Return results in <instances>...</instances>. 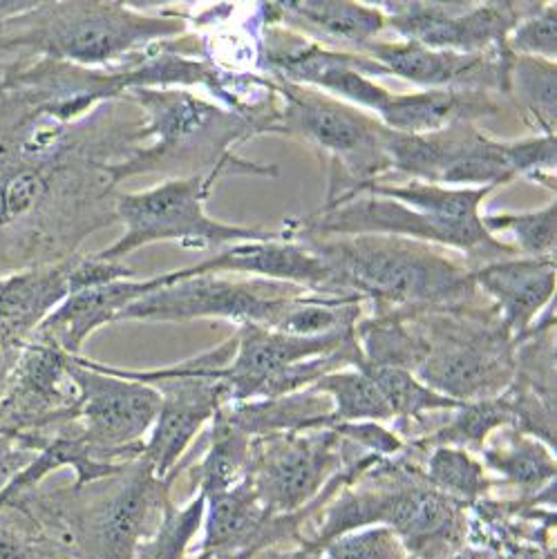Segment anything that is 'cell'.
<instances>
[{
  "label": "cell",
  "mask_w": 557,
  "mask_h": 559,
  "mask_svg": "<svg viewBox=\"0 0 557 559\" xmlns=\"http://www.w3.org/2000/svg\"><path fill=\"white\" fill-rule=\"evenodd\" d=\"M484 228L495 233H510L515 238V251L522 258H555L557 247V202L529 213H490L482 215Z\"/></svg>",
  "instance_id": "obj_36"
},
{
  "label": "cell",
  "mask_w": 557,
  "mask_h": 559,
  "mask_svg": "<svg viewBox=\"0 0 557 559\" xmlns=\"http://www.w3.org/2000/svg\"><path fill=\"white\" fill-rule=\"evenodd\" d=\"M375 59L388 76H399L426 90H477L508 99L515 55L506 48L482 55L428 50L410 40H371L360 52Z\"/></svg>",
  "instance_id": "obj_19"
},
{
  "label": "cell",
  "mask_w": 557,
  "mask_h": 559,
  "mask_svg": "<svg viewBox=\"0 0 557 559\" xmlns=\"http://www.w3.org/2000/svg\"><path fill=\"white\" fill-rule=\"evenodd\" d=\"M388 27L428 50L482 55L506 48L513 27L537 3H377Z\"/></svg>",
  "instance_id": "obj_18"
},
{
  "label": "cell",
  "mask_w": 557,
  "mask_h": 559,
  "mask_svg": "<svg viewBox=\"0 0 557 559\" xmlns=\"http://www.w3.org/2000/svg\"><path fill=\"white\" fill-rule=\"evenodd\" d=\"M170 486L139 456L99 481L0 495L19 503L74 559H134L162 522Z\"/></svg>",
  "instance_id": "obj_3"
},
{
  "label": "cell",
  "mask_w": 557,
  "mask_h": 559,
  "mask_svg": "<svg viewBox=\"0 0 557 559\" xmlns=\"http://www.w3.org/2000/svg\"><path fill=\"white\" fill-rule=\"evenodd\" d=\"M0 559H74L12 499L0 495Z\"/></svg>",
  "instance_id": "obj_38"
},
{
  "label": "cell",
  "mask_w": 557,
  "mask_h": 559,
  "mask_svg": "<svg viewBox=\"0 0 557 559\" xmlns=\"http://www.w3.org/2000/svg\"><path fill=\"white\" fill-rule=\"evenodd\" d=\"M354 334L363 354V365L416 371L428 354L422 336L407 328L401 309L375 307V313L356 322Z\"/></svg>",
  "instance_id": "obj_30"
},
{
  "label": "cell",
  "mask_w": 557,
  "mask_h": 559,
  "mask_svg": "<svg viewBox=\"0 0 557 559\" xmlns=\"http://www.w3.org/2000/svg\"><path fill=\"white\" fill-rule=\"evenodd\" d=\"M345 445L332 428L256 437L249 479L258 499L277 518L318 501L324 486L341 473Z\"/></svg>",
  "instance_id": "obj_16"
},
{
  "label": "cell",
  "mask_w": 557,
  "mask_h": 559,
  "mask_svg": "<svg viewBox=\"0 0 557 559\" xmlns=\"http://www.w3.org/2000/svg\"><path fill=\"white\" fill-rule=\"evenodd\" d=\"M189 29L181 14H144L126 3H32L0 23V63L50 59L87 70L128 66Z\"/></svg>",
  "instance_id": "obj_4"
},
{
  "label": "cell",
  "mask_w": 557,
  "mask_h": 559,
  "mask_svg": "<svg viewBox=\"0 0 557 559\" xmlns=\"http://www.w3.org/2000/svg\"><path fill=\"white\" fill-rule=\"evenodd\" d=\"M322 559H405L401 539L386 526H367L320 546Z\"/></svg>",
  "instance_id": "obj_40"
},
{
  "label": "cell",
  "mask_w": 557,
  "mask_h": 559,
  "mask_svg": "<svg viewBox=\"0 0 557 559\" xmlns=\"http://www.w3.org/2000/svg\"><path fill=\"white\" fill-rule=\"evenodd\" d=\"M305 289L287 292L285 283L271 280H228L220 275L175 277L164 273V287L126 307L117 322H181L195 318H222L240 324H262L275 330L294 298Z\"/></svg>",
  "instance_id": "obj_13"
},
{
  "label": "cell",
  "mask_w": 557,
  "mask_h": 559,
  "mask_svg": "<svg viewBox=\"0 0 557 559\" xmlns=\"http://www.w3.org/2000/svg\"><path fill=\"white\" fill-rule=\"evenodd\" d=\"M309 390L330 396L332 412L328 416V426L336 428L343 424H388L392 421V409L379 392L377 383L371 381L363 369L345 367L332 374L322 377Z\"/></svg>",
  "instance_id": "obj_31"
},
{
  "label": "cell",
  "mask_w": 557,
  "mask_h": 559,
  "mask_svg": "<svg viewBox=\"0 0 557 559\" xmlns=\"http://www.w3.org/2000/svg\"><path fill=\"white\" fill-rule=\"evenodd\" d=\"M256 552H222V555H198V559H251Z\"/></svg>",
  "instance_id": "obj_43"
},
{
  "label": "cell",
  "mask_w": 557,
  "mask_h": 559,
  "mask_svg": "<svg viewBox=\"0 0 557 559\" xmlns=\"http://www.w3.org/2000/svg\"><path fill=\"white\" fill-rule=\"evenodd\" d=\"M281 230L305 233V236H390L416 240L459 251L466 258L471 271L520 255L513 245L497 240L490 233L463 230L435 215L412 211L401 202L369 193L322 204L320 211L307 217L287 219Z\"/></svg>",
  "instance_id": "obj_11"
},
{
  "label": "cell",
  "mask_w": 557,
  "mask_h": 559,
  "mask_svg": "<svg viewBox=\"0 0 557 559\" xmlns=\"http://www.w3.org/2000/svg\"><path fill=\"white\" fill-rule=\"evenodd\" d=\"M508 50L515 57H533L555 63L557 59V8L555 3H537L506 38Z\"/></svg>",
  "instance_id": "obj_39"
},
{
  "label": "cell",
  "mask_w": 557,
  "mask_h": 559,
  "mask_svg": "<svg viewBox=\"0 0 557 559\" xmlns=\"http://www.w3.org/2000/svg\"><path fill=\"white\" fill-rule=\"evenodd\" d=\"M134 275L123 262H106L95 253L0 275V396L38 324L70 294Z\"/></svg>",
  "instance_id": "obj_14"
},
{
  "label": "cell",
  "mask_w": 557,
  "mask_h": 559,
  "mask_svg": "<svg viewBox=\"0 0 557 559\" xmlns=\"http://www.w3.org/2000/svg\"><path fill=\"white\" fill-rule=\"evenodd\" d=\"M217 181L215 177H179L166 179L149 191L117 193L115 213L126 230L115 245L97 251L95 258L121 262L132 251L155 242H177L183 249L204 251L281 236V230L224 224L209 217L204 202Z\"/></svg>",
  "instance_id": "obj_8"
},
{
  "label": "cell",
  "mask_w": 557,
  "mask_h": 559,
  "mask_svg": "<svg viewBox=\"0 0 557 559\" xmlns=\"http://www.w3.org/2000/svg\"><path fill=\"white\" fill-rule=\"evenodd\" d=\"M204 510L206 499L200 492H195V497L181 508L170 499L166 503L159 526L139 546L134 559H183L191 542L202 531Z\"/></svg>",
  "instance_id": "obj_37"
},
{
  "label": "cell",
  "mask_w": 557,
  "mask_h": 559,
  "mask_svg": "<svg viewBox=\"0 0 557 559\" xmlns=\"http://www.w3.org/2000/svg\"><path fill=\"white\" fill-rule=\"evenodd\" d=\"M365 374L377 383L386 403L392 409V416L407 421L416 418L422 421L424 414L430 412H448L459 407L461 403L430 390L426 383L416 379L414 371L403 367H377V365H360Z\"/></svg>",
  "instance_id": "obj_33"
},
{
  "label": "cell",
  "mask_w": 557,
  "mask_h": 559,
  "mask_svg": "<svg viewBox=\"0 0 557 559\" xmlns=\"http://www.w3.org/2000/svg\"><path fill=\"white\" fill-rule=\"evenodd\" d=\"M236 347L238 341L234 334L215 349L164 369L134 371L115 367L117 374L142 381L159 394L157 421L142 454L159 479H177V465L202 435L204 426L213 421L222 407L234 403L230 388L224 381V369L234 360Z\"/></svg>",
  "instance_id": "obj_9"
},
{
  "label": "cell",
  "mask_w": 557,
  "mask_h": 559,
  "mask_svg": "<svg viewBox=\"0 0 557 559\" xmlns=\"http://www.w3.org/2000/svg\"><path fill=\"white\" fill-rule=\"evenodd\" d=\"M499 95L477 90H422L414 95H390L379 121L405 134H428L452 123L499 117Z\"/></svg>",
  "instance_id": "obj_26"
},
{
  "label": "cell",
  "mask_w": 557,
  "mask_h": 559,
  "mask_svg": "<svg viewBox=\"0 0 557 559\" xmlns=\"http://www.w3.org/2000/svg\"><path fill=\"white\" fill-rule=\"evenodd\" d=\"M68 358L55 343L32 336L0 396V432L21 437L38 452L45 437L76 421L79 392Z\"/></svg>",
  "instance_id": "obj_17"
},
{
  "label": "cell",
  "mask_w": 557,
  "mask_h": 559,
  "mask_svg": "<svg viewBox=\"0 0 557 559\" xmlns=\"http://www.w3.org/2000/svg\"><path fill=\"white\" fill-rule=\"evenodd\" d=\"M386 153L392 173L448 189H486L513 181L508 142L486 136L475 123L461 121L428 134L386 130Z\"/></svg>",
  "instance_id": "obj_15"
},
{
  "label": "cell",
  "mask_w": 557,
  "mask_h": 559,
  "mask_svg": "<svg viewBox=\"0 0 557 559\" xmlns=\"http://www.w3.org/2000/svg\"><path fill=\"white\" fill-rule=\"evenodd\" d=\"M486 468L508 484L524 490H542L555 484V456L548 445L513 426L499 428V437H488L479 450Z\"/></svg>",
  "instance_id": "obj_29"
},
{
  "label": "cell",
  "mask_w": 557,
  "mask_h": 559,
  "mask_svg": "<svg viewBox=\"0 0 557 559\" xmlns=\"http://www.w3.org/2000/svg\"><path fill=\"white\" fill-rule=\"evenodd\" d=\"M236 354L224 369V381L230 388L234 403L260 401L266 388L283 371L300 360L334 354L356 341L354 328L328 336L303 338L287 336L262 328V324H240L236 332Z\"/></svg>",
  "instance_id": "obj_20"
},
{
  "label": "cell",
  "mask_w": 557,
  "mask_h": 559,
  "mask_svg": "<svg viewBox=\"0 0 557 559\" xmlns=\"http://www.w3.org/2000/svg\"><path fill=\"white\" fill-rule=\"evenodd\" d=\"M477 292L482 289L497 309L510 336L522 341L537 318L555 302V258H508L471 271Z\"/></svg>",
  "instance_id": "obj_22"
},
{
  "label": "cell",
  "mask_w": 557,
  "mask_h": 559,
  "mask_svg": "<svg viewBox=\"0 0 557 559\" xmlns=\"http://www.w3.org/2000/svg\"><path fill=\"white\" fill-rule=\"evenodd\" d=\"M159 287H164V275L149 280H115V283L79 289L38 324L34 336L55 343L70 356H79L83 343L99 328L117 322L126 307Z\"/></svg>",
  "instance_id": "obj_24"
},
{
  "label": "cell",
  "mask_w": 557,
  "mask_h": 559,
  "mask_svg": "<svg viewBox=\"0 0 557 559\" xmlns=\"http://www.w3.org/2000/svg\"><path fill=\"white\" fill-rule=\"evenodd\" d=\"M452 412L454 414L448 418V424L432 437H426L424 443L482 450V445L488 441V437H493V432L506 426H513V416H510V409L501 394L493 399L461 403Z\"/></svg>",
  "instance_id": "obj_34"
},
{
  "label": "cell",
  "mask_w": 557,
  "mask_h": 559,
  "mask_svg": "<svg viewBox=\"0 0 557 559\" xmlns=\"http://www.w3.org/2000/svg\"><path fill=\"white\" fill-rule=\"evenodd\" d=\"M204 499V537L198 555L256 552L296 528L294 515H271L249 477Z\"/></svg>",
  "instance_id": "obj_23"
},
{
  "label": "cell",
  "mask_w": 557,
  "mask_h": 559,
  "mask_svg": "<svg viewBox=\"0 0 557 559\" xmlns=\"http://www.w3.org/2000/svg\"><path fill=\"white\" fill-rule=\"evenodd\" d=\"M142 123L117 102L63 121L0 70V275L63 262L117 224L106 166L137 148Z\"/></svg>",
  "instance_id": "obj_1"
},
{
  "label": "cell",
  "mask_w": 557,
  "mask_h": 559,
  "mask_svg": "<svg viewBox=\"0 0 557 559\" xmlns=\"http://www.w3.org/2000/svg\"><path fill=\"white\" fill-rule=\"evenodd\" d=\"M260 21L269 25H287L294 32L300 29L320 43L328 38L356 48V55L365 45L377 40L388 27L383 12L375 5L349 3V0H287V3H258Z\"/></svg>",
  "instance_id": "obj_25"
},
{
  "label": "cell",
  "mask_w": 557,
  "mask_h": 559,
  "mask_svg": "<svg viewBox=\"0 0 557 559\" xmlns=\"http://www.w3.org/2000/svg\"><path fill=\"white\" fill-rule=\"evenodd\" d=\"M277 95L275 134L300 139L328 166V200L341 202L363 186L392 173L386 153V126L360 108L320 90L271 79Z\"/></svg>",
  "instance_id": "obj_7"
},
{
  "label": "cell",
  "mask_w": 557,
  "mask_h": 559,
  "mask_svg": "<svg viewBox=\"0 0 557 559\" xmlns=\"http://www.w3.org/2000/svg\"><path fill=\"white\" fill-rule=\"evenodd\" d=\"M287 559H322V555H320V548H313V546H309V544H303V548L296 550V552H292Z\"/></svg>",
  "instance_id": "obj_42"
},
{
  "label": "cell",
  "mask_w": 557,
  "mask_h": 559,
  "mask_svg": "<svg viewBox=\"0 0 557 559\" xmlns=\"http://www.w3.org/2000/svg\"><path fill=\"white\" fill-rule=\"evenodd\" d=\"M493 191H495L493 186H486V189H448V186L412 179L405 186L375 181V183L363 186L358 193L390 198L394 202L405 204L412 211L435 215V217H439L452 226H459L463 230L488 233L482 222V204ZM358 193H354V195H358Z\"/></svg>",
  "instance_id": "obj_27"
},
{
  "label": "cell",
  "mask_w": 557,
  "mask_h": 559,
  "mask_svg": "<svg viewBox=\"0 0 557 559\" xmlns=\"http://www.w3.org/2000/svg\"><path fill=\"white\" fill-rule=\"evenodd\" d=\"M281 233L309 247L330 266L345 298L386 309H428L477 298L471 269L435 245L390 236Z\"/></svg>",
  "instance_id": "obj_5"
},
{
  "label": "cell",
  "mask_w": 557,
  "mask_h": 559,
  "mask_svg": "<svg viewBox=\"0 0 557 559\" xmlns=\"http://www.w3.org/2000/svg\"><path fill=\"white\" fill-rule=\"evenodd\" d=\"M144 117L137 130V148L106 166L117 183L137 175L162 173L179 177H277V166L253 164L234 153L236 146L260 136V128L224 106L211 104L186 87H134L121 97Z\"/></svg>",
  "instance_id": "obj_2"
},
{
  "label": "cell",
  "mask_w": 557,
  "mask_h": 559,
  "mask_svg": "<svg viewBox=\"0 0 557 559\" xmlns=\"http://www.w3.org/2000/svg\"><path fill=\"white\" fill-rule=\"evenodd\" d=\"M251 443L253 439L230 424L220 409L211 421L204 443H195V448H202V459L191 468L193 486L200 488L198 492L211 497L247 479L251 465Z\"/></svg>",
  "instance_id": "obj_28"
},
{
  "label": "cell",
  "mask_w": 557,
  "mask_h": 559,
  "mask_svg": "<svg viewBox=\"0 0 557 559\" xmlns=\"http://www.w3.org/2000/svg\"><path fill=\"white\" fill-rule=\"evenodd\" d=\"M475 302L401 309L428 347L416 379L457 403L499 396L515 377V338L493 305Z\"/></svg>",
  "instance_id": "obj_6"
},
{
  "label": "cell",
  "mask_w": 557,
  "mask_h": 559,
  "mask_svg": "<svg viewBox=\"0 0 557 559\" xmlns=\"http://www.w3.org/2000/svg\"><path fill=\"white\" fill-rule=\"evenodd\" d=\"M459 506L461 501L443 495L430 481H401L388 488L363 490L347 488L330 506L318 537L305 544L320 548L339 535L367 526H386L401 539L405 552L419 559H446L452 555L450 544L459 535Z\"/></svg>",
  "instance_id": "obj_10"
},
{
  "label": "cell",
  "mask_w": 557,
  "mask_h": 559,
  "mask_svg": "<svg viewBox=\"0 0 557 559\" xmlns=\"http://www.w3.org/2000/svg\"><path fill=\"white\" fill-rule=\"evenodd\" d=\"M175 277L189 275H220V273H242L256 275L260 280H271V283H289L298 289L318 296H334L339 294L334 273L324 264L309 247L298 240L285 238L283 233L273 240L260 242H240L234 247L222 249L217 255L193 264L181 271H170Z\"/></svg>",
  "instance_id": "obj_21"
},
{
  "label": "cell",
  "mask_w": 557,
  "mask_h": 559,
  "mask_svg": "<svg viewBox=\"0 0 557 559\" xmlns=\"http://www.w3.org/2000/svg\"><path fill=\"white\" fill-rule=\"evenodd\" d=\"M557 68L550 61L533 57H515L510 70L508 99L522 112L524 121L542 134H555L557 119Z\"/></svg>",
  "instance_id": "obj_32"
},
{
  "label": "cell",
  "mask_w": 557,
  "mask_h": 559,
  "mask_svg": "<svg viewBox=\"0 0 557 559\" xmlns=\"http://www.w3.org/2000/svg\"><path fill=\"white\" fill-rule=\"evenodd\" d=\"M68 374L79 392L74 426L95 459L121 465L142 456L157 421V390L81 356L68 358Z\"/></svg>",
  "instance_id": "obj_12"
},
{
  "label": "cell",
  "mask_w": 557,
  "mask_h": 559,
  "mask_svg": "<svg viewBox=\"0 0 557 559\" xmlns=\"http://www.w3.org/2000/svg\"><path fill=\"white\" fill-rule=\"evenodd\" d=\"M446 559H475V557L473 555H450Z\"/></svg>",
  "instance_id": "obj_44"
},
{
  "label": "cell",
  "mask_w": 557,
  "mask_h": 559,
  "mask_svg": "<svg viewBox=\"0 0 557 559\" xmlns=\"http://www.w3.org/2000/svg\"><path fill=\"white\" fill-rule=\"evenodd\" d=\"M424 477L437 490L461 503L477 501L490 488L484 463L471 450L454 445H432Z\"/></svg>",
  "instance_id": "obj_35"
},
{
  "label": "cell",
  "mask_w": 557,
  "mask_h": 559,
  "mask_svg": "<svg viewBox=\"0 0 557 559\" xmlns=\"http://www.w3.org/2000/svg\"><path fill=\"white\" fill-rule=\"evenodd\" d=\"M38 452L21 437L0 432V492H3L25 468L34 463Z\"/></svg>",
  "instance_id": "obj_41"
}]
</instances>
